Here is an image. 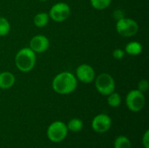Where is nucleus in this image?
I'll list each match as a JSON object with an SVG mask.
<instances>
[{
	"label": "nucleus",
	"mask_w": 149,
	"mask_h": 148,
	"mask_svg": "<svg viewBox=\"0 0 149 148\" xmlns=\"http://www.w3.org/2000/svg\"><path fill=\"white\" fill-rule=\"evenodd\" d=\"M76 78L82 83L90 84L95 79L94 69L90 65L82 64L76 70Z\"/></svg>",
	"instance_id": "nucleus-9"
},
{
	"label": "nucleus",
	"mask_w": 149,
	"mask_h": 148,
	"mask_svg": "<svg viewBox=\"0 0 149 148\" xmlns=\"http://www.w3.org/2000/svg\"><path fill=\"white\" fill-rule=\"evenodd\" d=\"M113 17H114L117 20H119V19H120V18H123V17H124V12H123V10H115L114 13H113Z\"/></svg>",
	"instance_id": "nucleus-22"
},
{
	"label": "nucleus",
	"mask_w": 149,
	"mask_h": 148,
	"mask_svg": "<svg viewBox=\"0 0 149 148\" xmlns=\"http://www.w3.org/2000/svg\"><path fill=\"white\" fill-rule=\"evenodd\" d=\"M52 85L55 92L61 95H66L76 90L78 79L72 72H62L54 77Z\"/></svg>",
	"instance_id": "nucleus-1"
},
{
	"label": "nucleus",
	"mask_w": 149,
	"mask_h": 148,
	"mask_svg": "<svg viewBox=\"0 0 149 148\" xmlns=\"http://www.w3.org/2000/svg\"><path fill=\"white\" fill-rule=\"evenodd\" d=\"M112 126V119L105 113L96 115L92 121V128L99 133H107Z\"/></svg>",
	"instance_id": "nucleus-8"
},
{
	"label": "nucleus",
	"mask_w": 149,
	"mask_h": 148,
	"mask_svg": "<svg viewBox=\"0 0 149 148\" xmlns=\"http://www.w3.org/2000/svg\"><path fill=\"white\" fill-rule=\"evenodd\" d=\"M114 148H131V141L126 136H118L114 140Z\"/></svg>",
	"instance_id": "nucleus-15"
},
{
	"label": "nucleus",
	"mask_w": 149,
	"mask_h": 148,
	"mask_svg": "<svg viewBox=\"0 0 149 148\" xmlns=\"http://www.w3.org/2000/svg\"><path fill=\"white\" fill-rule=\"evenodd\" d=\"M125 53H126L125 51H123V50H121V49H116V50L113 51V58H114L115 59H121V58H124Z\"/></svg>",
	"instance_id": "nucleus-20"
},
{
	"label": "nucleus",
	"mask_w": 149,
	"mask_h": 148,
	"mask_svg": "<svg viewBox=\"0 0 149 148\" xmlns=\"http://www.w3.org/2000/svg\"><path fill=\"white\" fill-rule=\"evenodd\" d=\"M15 76L9 72H0V89H9L15 84Z\"/></svg>",
	"instance_id": "nucleus-11"
},
{
	"label": "nucleus",
	"mask_w": 149,
	"mask_h": 148,
	"mask_svg": "<svg viewBox=\"0 0 149 148\" xmlns=\"http://www.w3.org/2000/svg\"><path fill=\"white\" fill-rule=\"evenodd\" d=\"M38 1H41V2H45V1H48V0H38Z\"/></svg>",
	"instance_id": "nucleus-23"
},
{
	"label": "nucleus",
	"mask_w": 149,
	"mask_h": 148,
	"mask_svg": "<svg viewBox=\"0 0 149 148\" xmlns=\"http://www.w3.org/2000/svg\"><path fill=\"white\" fill-rule=\"evenodd\" d=\"M36 64V53L30 48L24 47L20 49L15 57V65L22 72H31Z\"/></svg>",
	"instance_id": "nucleus-2"
},
{
	"label": "nucleus",
	"mask_w": 149,
	"mask_h": 148,
	"mask_svg": "<svg viewBox=\"0 0 149 148\" xmlns=\"http://www.w3.org/2000/svg\"><path fill=\"white\" fill-rule=\"evenodd\" d=\"M107 103L111 107L116 108L118 106H120V105L121 104V97L118 92H112L109 95H107Z\"/></svg>",
	"instance_id": "nucleus-16"
},
{
	"label": "nucleus",
	"mask_w": 149,
	"mask_h": 148,
	"mask_svg": "<svg viewBox=\"0 0 149 148\" xmlns=\"http://www.w3.org/2000/svg\"><path fill=\"white\" fill-rule=\"evenodd\" d=\"M90 3L95 10H103L110 6L112 0H90Z\"/></svg>",
	"instance_id": "nucleus-17"
},
{
	"label": "nucleus",
	"mask_w": 149,
	"mask_h": 148,
	"mask_svg": "<svg viewBox=\"0 0 149 148\" xmlns=\"http://www.w3.org/2000/svg\"><path fill=\"white\" fill-rule=\"evenodd\" d=\"M49 18H50L49 14L45 12H39L34 17L33 22H34L35 26L38 28H43L47 25L49 22Z\"/></svg>",
	"instance_id": "nucleus-13"
},
{
	"label": "nucleus",
	"mask_w": 149,
	"mask_h": 148,
	"mask_svg": "<svg viewBox=\"0 0 149 148\" xmlns=\"http://www.w3.org/2000/svg\"><path fill=\"white\" fill-rule=\"evenodd\" d=\"M116 30L120 36L124 38H130L134 36L138 32L139 25L135 20L132 18L123 17L117 20Z\"/></svg>",
	"instance_id": "nucleus-5"
},
{
	"label": "nucleus",
	"mask_w": 149,
	"mask_h": 148,
	"mask_svg": "<svg viewBox=\"0 0 149 148\" xmlns=\"http://www.w3.org/2000/svg\"><path fill=\"white\" fill-rule=\"evenodd\" d=\"M71 14V8L65 3H55L49 11V17L55 22H63L66 20Z\"/></svg>",
	"instance_id": "nucleus-7"
},
{
	"label": "nucleus",
	"mask_w": 149,
	"mask_h": 148,
	"mask_svg": "<svg viewBox=\"0 0 149 148\" xmlns=\"http://www.w3.org/2000/svg\"><path fill=\"white\" fill-rule=\"evenodd\" d=\"M50 46L49 39L44 35H36L30 41V48L35 53H42Z\"/></svg>",
	"instance_id": "nucleus-10"
},
{
	"label": "nucleus",
	"mask_w": 149,
	"mask_h": 148,
	"mask_svg": "<svg viewBox=\"0 0 149 148\" xmlns=\"http://www.w3.org/2000/svg\"><path fill=\"white\" fill-rule=\"evenodd\" d=\"M66 126H67L68 131H71L73 133H79L83 129L84 124H83V121L81 120L75 118V119H72L68 122Z\"/></svg>",
	"instance_id": "nucleus-14"
},
{
	"label": "nucleus",
	"mask_w": 149,
	"mask_h": 148,
	"mask_svg": "<svg viewBox=\"0 0 149 148\" xmlns=\"http://www.w3.org/2000/svg\"><path fill=\"white\" fill-rule=\"evenodd\" d=\"M145 103L146 99L144 93L140 92L138 89L130 91L126 97V105L127 108L134 113L141 111L145 106Z\"/></svg>",
	"instance_id": "nucleus-6"
},
{
	"label": "nucleus",
	"mask_w": 149,
	"mask_h": 148,
	"mask_svg": "<svg viewBox=\"0 0 149 148\" xmlns=\"http://www.w3.org/2000/svg\"><path fill=\"white\" fill-rule=\"evenodd\" d=\"M142 145L145 148H149V131L147 130L142 137Z\"/></svg>",
	"instance_id": "nucleus-21"
},
{
	"label": "nucleus",
	"mask_w": 149,
	"mask_h": 148,
	"mask_svg": "<svg viewBox=\"0 0 149 148\" xmlns=\"http://www.w3.org/2000/svg\"><path fill=\"white\" fill-rule=\"evenodd\" d=\"M148 87H149V84H148V80H146V79H142V80H141L140 82H139V84H138V90L140 91V92H146L148 90Z\"/></svg>",
	"instance_id": "nucleus-19"
},
{
	"label": "nucleus",
	"mask_w": 149,
	"mask_h": 148,
	"mask_svg": "<svg viewBox=\"0 0 149 148\" xmlns=\"http://www.w3.org/2000/svg\"><path fill=\"white\" fill-rule=\"evenodd\" d=\"M68 133V129L66 125L60 120L52 122L47 128V137L54 143H58L63 141Z\"/></svg>",
	"instance_id": "nucleus-3"
},
{
	"label": "nucleus",
	"mask_w": 149,
	"mask_h": 148,
	"mask_svg": "<svg viewBox=\"0 0 149 148\" xmlns=\"http://www.w3.org/2000/svg\"><path fill=\"white\" fill-rule=\"evenodd\" d=\"M142 51V45L137 41H132L128 43L125 47V52L131 56H137Z\"/></svg>",
	"instance_id": "nucleus-12"
},
{
	"label": "nucleus",
	"mask_w": 149,
	"mask_h": 148,
	"mask_svg": "<svg viewBox=\"0 0 149 148\" xmlns=\"http://www.w3.org/2000/svg\"><path fill=\"white\" fill-rule=\"evenodd\" d=\"M10 31V24L9 21L3 17H0V36L4 37L8 35Z\"/></svg>",
	"instance_id": "nucleus-18"
},
{
	"label": "nucleus",
	"mask_w": 149,
	"mask_h": 148,
	"mask_svg": "<svg viewBox=\"0 0 149 148\" xmlns=\"http://www.w3.org/2000/svg\"><path fill=\"white\" fill-rule=\"evenodd\" d=\"M95 79V87L99 93L107 96L115 90V81L108 73H101Z\"/></svg>",
	"instance_id": "nucleus-4"
}]
</instances>
